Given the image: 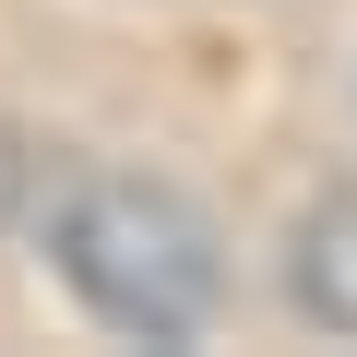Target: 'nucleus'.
<instances>
[{
  "instance_id": "obj_1",
  "label": "nucleus",
  "mask_w": 357,
  "mask_h": 357,
  "mask_svg": "<svg viewBox=\"0 0 357 357\" xmlns=\"http://www.w3.org/2000/svg\"><path fill=\"white\" fill-rule=\"evenodd\" d=\"M60 274L107 333H143V345H191L227 310V250L203 203H178L167 178H84L60 203Z\"/></svg>"
},
{
  "instance_id": "obj_2",
  "label": "nucleus",
  "mask_w": 357,
  "mask_h": 357,
  "mask_svg": "<svg viewBox=\"0 0 357 357\" xmlns=\"http://www.w3.org/2000/svg\"><path fill=\"white\" fill-rule=\"evenodd\" d=\"M298 310L357 333V191L310 203V227H298Z\"/></svg>"
}]
</instances>
